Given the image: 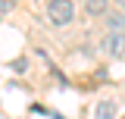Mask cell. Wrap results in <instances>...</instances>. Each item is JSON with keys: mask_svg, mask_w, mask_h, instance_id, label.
I'll return each instance as SVG.
<instances>
[{"mask_svg": "<svg viewBox=\"0 0 125 119\" xmlns=\"http://www.w3.org/2000/svg\"><path fill=\"white\" fill-rule=\"evenodd\" d=\"M47 16L53 25H69L75 19V3L72 0H50L47 3Z\"/></svg>", "mask_w": 125, "mask_h": 119, "instance_id": "obj_1", "label": "cell"}, {"mask_svg": "<svg viewBox=\"0 0 125 119\" xmlns=\"http://www.w3.org/2000/svg\"><path fill=\"white\" fill-rule=\"evenodd\" d=\"M106 25H109V31H125V16H119V13L106 16Z\"/></svg>", "mask_w": 125, "mask_h": 119, "instance_id": "obj_4", "label": "cell"}, {"mask_svg": "<svg viewBox=\"0 0 125 119\" xmlns=\"http://www.w3.org/2000/svg\"><path fill=\"white\" fill-rule=\"evenodd\" d=\"M13 3H16V0H0V6H3V10H10Z\"/></svg>", "mask_w": 125, "mask_h": 119, "instance_id": "obj_7", "label": "cell"}, {"mask_svg": "<svg viewBox=\"0 0 125 119\" xmlns=\"http://www.w3.org/2000/svg\"><path fill=\"white\" fill-rule=\"evenodd\" d=\"M119 6H122V10H125V0H119Z\"/></svg>", "mask_w": 125, "mask_h": 119, "instance_id": "obj_8", "label": "cell"}, {"mask_svg": "<svg viewBox=\"0 0 125 119\" xmlns=\"http://www.w3.org/2000/svg\"><path fill=\"white\" fill-rule=\"evenodd\" d=\"M106 3H109V0H84V6H88L91 16H100L103 10H106Z\"/></svg>", "mask_w": 125, "mask_h": 119, "instance_id": "obj_5", "label": "cell"}, {"mask_svg": "<svg viewBox=\"0 0 125 119\" xmlns=\"http://www.w3.org/2000/svg\"><path fill=\"white\" fill-rule=\"evenodd\" d=\"M13 69H16V72H25V69H28V63L19 57V60H13Z\"/></svg>", "mask_w": 125, "mask_h": 119, "instance_id": "obj_6", "label": "cell"}, {"mask_svg": "<svg viewBox=\"0 0 125 119\" xmlns=\"http://www.w3.org/2000/svg\"><path fill=\"white\" fill-rule=\"evenodd\" d=\"M103 50H106L109 57H122L125 53V35L122 31H109L106 38H103Z\"/></svg>", "mask_w": 125, "mask_h": 119, "instance_id": "obj_2", "label": "cell"}, {"mask_svg": "<svg viewBox=\"0 0 125 119\" xmlns=\"http://www.w3.org/2000/svg\"><path fill=\"white\" fill-rule=\"evenodd\" d=\"M94 119H116V100H100L94 110Z\"/></svg>", "mask_w": 125, "mask_h": 119, "instance_id": "obj_3", "label": "cell"}]
</instances>
